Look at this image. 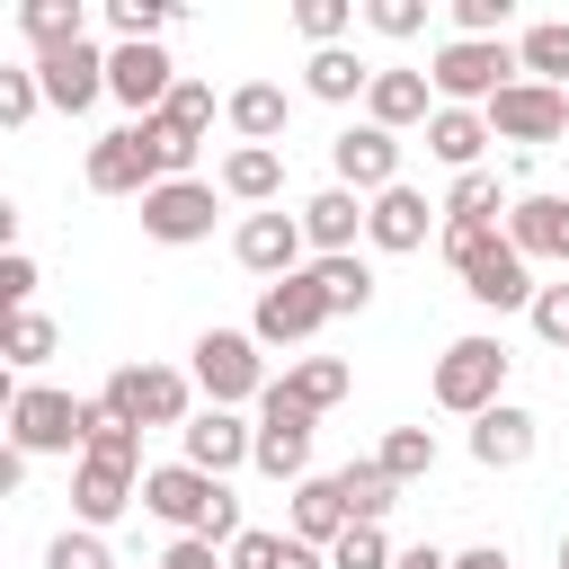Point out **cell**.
Returning a JSON list of instances; mask_svg holds the SVG:
<instances>
[{"label": "cell", "mask_w": 569, "mask_h": 569, "mask_svg": "<svg viewBox=\"0 0 569 569\" xmlns=\"http://www.w3.org/2000/svg\"><path fill=\"white\" fill-rule=\"evenodd\" d=\"M133 498H142V427H124V418L98 400L89 453H80V471H71V516L98 533V525H116Z\"/></svg>", "instance_id": "1"}, {"label": "cell", "mask_w": 569, "mask_h": 569, "mask_svg": "<svg viewBox=\"0 0 569 569\" xmlns=\"http://www.w3.org/2000/svg\"><path fill=\"white\" fill-rule=\"evenodd\" d=\"M445 258H453V276H462V293L480 302V311H533V258L507 240V231H462V222H445Z\"/></svg>", "instance_id": "2"}, {"label": "cell", "mask_w": 569, "mask_h": 569, "mask_svg": "<svg viewBox=\"0 0 569 569\" xmlns=\"http://www.w3.org/2000/svg\"><path fill=\"white\" fill-rule=\"evenodd\" d=\"M142 507L160 516V525H178V533H204V542H240L249 525H240V498L213 480V471H196V462H160V471H142Z\"/></svg>", "instance_id": "3"}, {"label": "cell", "mask_w": 569, "mask_h": 569, "mask_svg": "<svg viewBox=\"0 0 569 569\" xmlns=\"http://www.w3.org/2000/svg\"><path fill=\"white\" fill-rule=\"evenodd\" d=\"M89 427H98V400H71L53 382L9 391V445L18 453H89Z\"/></svg>", "instance_id": "4"}, {"label": "cell", "mask_w": 569, "mask_h": 569, "mask_svg": "<svg viewBox=\"0 0 569 569\" xmlns=\"http://www.w3.org/2000/svg\"><path fill=\"white\" fill-rule=\"evenodd\" d=\"M427 80H436V107H489L498 89L525 80V62H516V44H471V36H453V44L427 62Z\"/></svg>", "instance_id": "5"}, {"label": "cell", "mask_w": 569, "mask_h": 569, "mask_svg": "<svg viewBox=\"0 0 569 569\" xmlns=\"http://www.w3.org/2000/svg\"><path fill=\"white\" fill-rule=\"evenodd\" d=\"M507 347L498 338H453L445 356H436V409H462V418H480V409H498V391H507Z\"/></svg>", "instance_id": "6"}, {"label": "cell", "mask_w": 569, "mask_h": 569, "mask_svg": "<svg viewBox=\"0 0 569 569\" xmlns=\"http://www.w3.org/2000/svg\"><path fill=\"white\" fill-rule=\"evenodd\" d=\"M196 391L213 409H240V400H267V356L249 329H204L196 338Z\"/></svg>", "instance_id": "7"}, {"label": "cell", "mask_w": 569, "mask_h": 569, "mask_svg": "<svg viewBox=\"0 0 569 569\" xmlns=\"http://www.w3.org/2000/svg\"><path fill=\"white\" fill-rule=\"evenodd\" d=\"M98 400H107L124 427H187V418H196V409H187V373H169V365H116Z\"/></svg>", "instance_id": "8"}, {"label": "cell", "mask_w": 569, "mask_h": 569, "mask_svg": "<svg viewBox=\"0 0 569 569\" xmlns=\"http://www.w3.org/2000/svg\"><path fill=\"white\" fill-rule=\"evenodd\" d=\"M311 427H320V418L293 409V400L267 382V400H258V453H249V462H258L267 480H293V489H302V480H311Z\"/></svg>", "instance_id": "9"}, {"label": "cell", "mask_w": 569, "mask_h": 569, "mask_svg": "<svg viewBox=\"0 0 569 569\" xmlns=\"http://www.w3.org/2000/svg\"><path fill=\"white\" fill-rule=\"evenodd\" d=\"M480 116H489V133H498V142H560V133H569V89L516 80V89H498Z\"/></svg>", "instance_id": "10"}, {"label": "cell", "mask_w": 569, "mask_h": 569, "mask_svg": "<svg viewBox=\"0 0 569 569\" xmlns=\"http://www.w3.org/2000/svg\"><path fill=\"white\" fill-rule=\"evenodd\" d=\"M329 169H338V187H356V196H391V187H400V133L347 124V133L329 142Z\"/></svg>", "instance_id": "11"}, {"label": "cell", "mask_w": 569, "mask_h": 569, "mask_svg": "<svg viewBox=\"0 0 569 569\" xmlns=\"http://www.w3.org/2000/svg\"><path fill=\"white\" fill-rule=\"evenodd\" d=\"M320 320H329V302H320L311 267H302V276H284V284H267V293H258V320H249V338H258V347H302Z\"/></svg>", "instance_id": "12"}, {"label": "cell", "mask_w": 569, "mask_h": 569, "mask_svg": "<svg viewBox=\"0 0 569 569\" xmlns=\"http://www.w3.org/2000/svg\"><path fill=\"white\" fill-rule=\"evenodd\" d=\"M89 187H98V196H151V187H160V160H151V142H142V124H116V133L89 142Z\"/></svg>", "instance_id": "13"}, {"label": "cell", "mask_w": 569, "mask_h": 569, "mask_svg": "<svg viewBox=\"0 0 569 569\" xmlns=\"http://www.w3.org/2000/svg\"><path fill=\"white\" fill-rule=\"evenodd\" d=\"M169 89H178V62H169L160 44H116V53H107V98H124L133 116H160Z\"/></svg>", "instance_id": "14"}, {"label": "cell", "mask_w": 569, "mask_h": 569, "mask_svg": "<svg viewBox=\"0 0 569 569\" xmlns=\"http://www.w3.org/2000/svg\"><path fill=\"white\" fill-rule=\"evenodd\" d=\"M142 231L169 240V249L204 240V231H213V187H204V178H169V187H151V196H142Z\"/></svg>", "instance_id": "15"}, {"label": "cell", "mask_w": 569, "mask_h": 569, "mask_svg": "<svg viewBox=\"0 0 569 569\" xmlns=\"http://www.w3.org/2000/svg\"><path fill=\"white\" fill-rule=\"evenodd\" d=\"M231 249H240V267H249V276L284 284V276H302V249H311V240H302V213H249Z\"/></svg>", "instance_id": "16"}, {"label": "cell", "mask_w": 569, "mask_h": 569, "mask_svg": "<svg viewBox=\"0 0 569 569\" xmlns=\"http://www.w3.org/2000/svg\"><path fill=\"white\" fill-rule=\"evenodd\" d=\"M178 445H187L178 462H196V471H213V480H222V471H240V462L258 453V427H249V418H231V409H196V418L178 427Z\"/></svg>", "instance_id": "17"}, {"label": "cell", "mask_w": 569, "mask_h": 569, "mask_svg": "<svg viewBox=\"0 0 569 569\" xmlns=\"http://www.w3.org/2000/svg\"><path fill=\"white\" fill-rule=\"evenodd\" d=\"M36 80H44V107L80 116L107 98V53L98 44H62V53H36Z\"/></svg>", "instance_id": "18"}, {"label": "cell", "mask_w": 569, "mask_h": 569, "mask_svg": "<svg viewBox=\"0 0 569 569\" xmlns=\"http://www.w3.org/2000/svg\"><path fill=\"white\" fill-rule=\"evenodd\" d=\"M533 445H542V427H533V409H516V400H498V409L471 418V462H480V471H525Z\"/></svg>", "instance_id": "19"}, {"label": "cell", "mask_w": 569, "mask_h": 569, "mask_svg": "<svg viewBox=\"0 0 569 569\" xmlns=\"http://www.w3.org/2000/svg\"><path fill=\"white\" fill-rule=\"evenodd\" d=\"M436 116V80L427 71H400V62H382L373 71V89H365V124H382V133H409V124H427Z\"/></svg>", "instance_id": "20"}, {"label": "cell", "mask_w": 569, "mask_h": 569, "mask_svg": "<svg viewBox=\"0 0 569 569\" xmlns=\"http://www.w3.org/2000/svg\"><path fill=\"white\" fill-rule=\"evenodd\" d=\"M436 213H445V204H427V196L400 178L391 196H373V213H365V240H373V249H391V258H409V249H427Z\"/></svg>", "instance_id": "21"}, {"label": "cell", "mask_w": 569, "mask_h": 569, "mask_svg": "<svg viewBox=\"0 0 569 569\" xmlns=\"http://www.w3.org/2000/svg\"><path fill=\"white\" fill-rule=\"evenodd\" d=\"M365 213H373V204H365L356 187H320V196L302 204V240H311L320 258H347L356 231H365Z\"/></svg>", "instance_id": "22"}, {"label": "cell", "mask_w": 569, "mask_h": 569, "mask_svg": "<svg viewBox=\"0 0 569 569\" xmlns=\"http://www.w3.org/2000/svg\"><path fill=\"white\" fill-rule=\"evenodd\" d=\"M507 240H516L525 258H560V267H569V196H525V204H507Z\"/></svg>", "instance_id": "23"}, {"label": "cell", "mask_w": 569, "mask_h": 569, "mask_svg": "<svg viewBox=\"0 0 569 569\" xmlns=\"http://www.w3.org/2000/svg\"><path fill=\"white\" fill-rule=\"evenodd\" d=\"M489 142H498V133H489V116H480V107H436V116H427V151H436L453 178H462V169H480V151H489Z\"/></svg>", "instance_id": "24"}, {"label": "cell", "mask_w": 569, "mask_h": 569, "mask_svg": "<svg viewBox=\"0 0 569 569\" xmlns=\"http://www.w3.org/2000/svg\"><path fill=\"white\" fill-rule=\"evenodd\" d=\"M222 116H231V133H240V142H267V151H276V133H284L293 98H284L276 80H240V89L222 98Z\"/></svg>", "instance_id": "25"}, {"label": "cell", "mask_w": 569, "mask_h": 569, "mask_svg": "<svg viewBox=\"0 0 569 569\" xmlns=\"http://www.w3.org/2000/svg\"><path fill=\"white\" fill-rule=\"evenodd\" d=\"M347 525H356V516H347V489H338V471H329V480H302V489H293V542L329 551V542H338Z\"/></svg>", "instance_id": "26"}, {"label": "cell", "mask_w": 569, "mask_h": 569, "mask_svg": "<svg viewBox=\"0 0 569 569\" xmlns=\"http://www.w3.org/2000/svg\"><path fill=\"white\" fill-rule=\"evenodd\" d=\"M276 187H284V151L240 142V151L222 160V196H240V204H276Z\"/></svg>", "instance_id": "27"}, {"label": "cell", "mask_w": 569, "mask_h": 569, "mask_svg": "<svg viewBox=\"0 0 569 569\" xmlns=\"http://www.w3.org/2000/svg\"><path fill=\"white\" fill-rule=\"evenodd\" d=\"M276 391H284L293 409H311V418H320V409H338V400H347V365H338V356H302V365H284V373H276Z\"/></svg>", "instance_id": "28"}, {"label": "cell", "mask_w": 569, "mask_h": 569, "mask_svg": "<svg viewBox=\"0 0 569 569\" xmlns=\"http://www.w3.org/2000/svg\"><path fill=\"white\" fill-rule=\"evenodd\" d=\"M516 62H525V80L569 89V18H533V27L516 36Z\"/></svg>", "instance_id": "29"}, {"label": "cell", "mask_w": 569, "mask_h": 569, "mask_svg": "<svg viewBox=\"0 0 569 569\" xmlns=\"http://www.w3.org/2000/svg\"><path fill=\"white\" fill-rule=\"evenodd\" d=\"M80 27H89V18H80V0H18V36H27L36 53H62V44H89Z\"/></svg>", "instance_id": "30"}, {"label": "cell", "mask_w": 569, "mask_h": 569, "mask_svg": "<svg viewBox=\"0 0 569 569\" xmlns=\"http://www.w3.org/2000/svg\"><path fill=\"white\" fill-rule=\"evenodd\" d=\"M302 89H311V98H329V107H347V98H365V89H373V62H356L347 44H329V53H311V62H302Z\"/></svg>", "instance_id": "31"}, {"label": "cell", "mask_w": 569, "mask_h": 569, "mask_svg": "<svg viewBox=\"0 0 569 569\" xmlns=\"http://www.w3.org/2000/svg\"><path fill=\"white\" fill-rule=\"evenodd\" d=\"M311 284H320V302H329V320L338 311H365L373 302V267L347 249V258H311Z\"/></svg>", "instance_id": "32"}, {"label": "cell", "mask_w": 569, "mask_h": 569, "mask_svg": "<svg viewBox=\"0 0 569 569\" xmlns=\"http://www.w3.org/2000/svg\"><path fill=\"white\" fill-rule=\"evenodd\" d=\"M338 489H347V516H356V525H382V516H391V498H400V480H391L373 453H365V462H347V471H338Z\"/></svg>", "instance_id": "33"}, {"label": "cell", "mask_w": 569, "mask_h": 569, "mask_svg": "<svg viewBox=\"0 0 569 569\" xmlns=\"http://www.w3.org/2000/svg\"><path fill=\"white\" fill-rule=\"evenodd\" d=\"M231 569H329V551H311L293 533H240L231 542Z\"/></svg>", "instance_id": "34"}, {"label": "cell", "mask_w": 569, "mask_h": 569, "mask_svg": "<svg viewBox=\"0 0 569 569\" xmlns=\"http://www.w3.org/2000/svg\"><path fill=\"white\" fill-rule=\"evenodd\" d=\"M445 222H462V231H498V178H489V169H462V178L445 187Z\"/></svg>", "instance_id": "35"}, {"label": "cell", "mask_w": 569, "mask_h": 569, "mask_svg": "<svg viewBox=\"0 0 569 569\" xmlns=\"http://www.w3.org/2000/svg\"><path fill=\"white\" fill-rule=\"evenodd\" d=\"M0 356H9L18 373H36V365L53 356V320H44V311H9V320H0Z\"/></svg>", "instance_id": "36"}, {"label": "cell", "mask_w": 569, "mask_h": 569, "mask_svg": "<svg viewBox=\"0 0 569 569\" xmlns=\"http://www.w3.org/2000/svg\"><path fill=\"white\" fill-rule=\"evenodd\" d=\"M373 462H382L391 480H427V471H436V436H427V427H391V436L373 445Z\"/></svg>", "instance_id": "37"}, {"label": "cell", "mask_w": 569, "mask_h": 569, "mask_svg": "<svg viewBox=\"0 0 569 569\" xmlns=\"http://www.w3.org/2000/svg\"><path fill=\"white\" fill-rule=\"evenodd\" d=\"M178 9L169 0H107V27H116V44H160V27H169Z\"/></svg>", "instance_id": "38"}, {"label": "cell", "mask_w": 569, "mask_h": 569, "mask_svg": "<svg viewBox=\"0 0 569 569\" xmlns=\"http://www.w3.org/2000/svg\"><path fill=\"white\" fill-rule=\"evenodd\" d=\"M160 124H169V133H187V142H204V133H213V89H204V80H178V89H169V107H160Z\"/></svg>", "instance_id": "39"}, {"label": "cell", "mask_w": 569, "mask_h": 569, "mask_svg": "<svg viewBox=\"0 0 569 569\" xmlns=\"http://www.w3.org/2000/svg\"><path fill=\"white\" fill-rule=\"evenodd\" d=\"M400 551L382 542V525H347L338 542H329V569H391Z\"/></svg>", "instance_id": "40"}, {"label": "cell", "mask_w": 569, "mask_h": 569, "mask_svg": "<svg viewBox=\"0 0 569 569\" xmlns=\"http://www.w3.org/2000/svg\"><path fill=\"white\" fill-rule=\"evenodd\" d=\"M347 18H356V9H347V0H293V27H302V36H311V53H329V44H338V36H347Z\"/></svg>", "instance_id": "41"}, {"label": "cell", "mask_w": 569, "mask_h": 569, "mask_svg": "<svg viewBox=\"0 0 569 569\" xmlns=\"http://www.w3.org/2000/svg\"><path fill=\"white\" fill-rule=\"evenodd\" d=\"M133 124H142V142H151V160H160V187H169V178H187V169H196V142H187V133H169V124H160V116H133Z\"/></svg>", "instance_id": "42"}, {"label": "cell", "mask_w": 569, "mask_h": 569, "mask_svg": "<svg viewBox=\"0 0 569 569\" xmlns=\"http://www.w3.org/2000/svg\"><path fill=\"white\" fill-rule=\"evenodd\" d=\"M44 569H116V560H107V542H98L89 525H71V533H53V551H44Z\"/></svg>", "instance_id": "43"}, {"label": "cell", "mask_w": 569, "mask_h": 569, "mask_svg": "<svg viewBox=\"0 0 569 569\" xmlns=\"http://www.w3.org/2000/svg\"><path fill=\"white\" fill-rule=\"evenodd\" d=\"M365 27L373 36H418L427 27V0H365Z\"/></svg>", "instance_id": "44"}, {"label": "cell", "mask_w": 569, "mask_h": 569, "mask_svg": "<svg viewBox=\"0 0 569 569\" xmlns=\"http://www.w3.org/2000/svg\"><path fill=\"white\" fill-rule=\"evenodd\" d=\"M44 107V80L36 71H0V124H27Z\"/></svg>", "instance_id": "45"}, {"label": "cell", "mask_w": 569, "mask_h": 569, "mask_svg": "<svg viewBox=\"0 0 569 569\" xmlns=\"http://www.w3.org/2000/svg\"><path fill=\"white\" fill-rule=\"evenodd\" d=\"M533 338L542 347H569V284H542L533 293Z\"/></svg>", "instance_id": "46"}, {"label": "cell", "mask_w": 569, "mask_h": 569, "mask_svg": "<svg viewBox=\"0 0 569 569\" xmlns=\"http://www.w3.org/2000/svg\"><path fill=\"white\" fill-rule=\"evenodd\" d=\"M27 293H36V258H27V249H0V302H9V311H36Z\"/></svg>", "instance_id": "47"}, {"label": "cell", "mask_w": 569, "mask_h": 569, "mask_svg": "<svg viewBox=\"0 0 569 569\" xmlns=\"http://www.w3.org/2000/svg\"><path fill=\"white\" fill-rule=\"evenodd\" d=\"M213 551H222V542H204V533H178V542H169V560H160V569H222V560H213Z\"/></svg>", "instance_id": "48"}, {"label": "cell", "mask_w": 569, "mask_h": 569, "mask_svg": "<svg viewBox=\"0 0 569 569\" xmlns=\"http://www.w3.org/2000/svg\"><path fill=\"white\" fill-rule=\"evenodd\" d=\"M391 569H453V551H436V542H409Z\"/></svg>", "instance_id": "49"}, {"label": "cell", "mask_w": 569, "mask_h": 569, "mask_svg": "<svg viewBox=\"0 0 569 569\" xmlns=\"http://www.w3.org/2000/svg\"><path fill=\"white\" fill-rule=\"evenodd\" d=\"M453 569H507V551L498 542H471V551H453Z\"/></svg>", "instance_id": "50"}, {"label": "cell", "mask_w": 569, "mask_h": 569, "mask_svg": "<svg viewBox=\"0 0 569 569\" xmlns=\"http://www.w3.org/2000/svg\"><path fill=\"white\" fill-rule=\"evenodd\" d=\"M560 569H569V533H560Z\"/></svg>", "instance_id": "51"}]
</instances>
